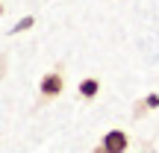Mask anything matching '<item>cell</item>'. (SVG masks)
Segmentation results:
<instances>
[{"label": "cell", "mask_w": 159, "mask_h": 153, "mask_svg": "<svg viewBox=\"0 0 159 153\" xmlns=\"http://www.w3.org/2000/svg\"><path fill=\"white\" fill-rule=\"evenodd\" d=\"M33 24H35V21H33V18H24V21H21V24H18V27H15V29H12V33H21V29H27V27H33Z\"/></svg>", "instance_id": "obj_4"}, {"label": "cell", "mask_w": 159, "mask_h": 153, "mask_svg": "<svg viewBox=\"0 0 159 153\" xmlns=\"http://www.w3.org/2000/svg\"><path fill=\"white\" fill-rule=\"evenodd\" d=\"M127 147H130V136L124 130H109L100 142V150H106V153H121Z\"/></svg>", "instance_id": "obj_2"}, {"label": "cell", "mask_w": 159, "mask_h": 153, "mask_svg": "<svg viewBox=\"0 0 159 153\" xmlns=\"http://www.w3.org/2000/svg\"><path fill=\"white\" fill-rule=\"evenodd\" d=\"M39 91H41V100H53V97H59L65 91L62 71H50V74H44V77H41V83H39Z\"/></svg>", "instance_id": "obj_1"}, {"label": "cell", "mask_w": 159, "mask_h": 153, "mask_svg": "<svg viewBox=\"0 0 159 153\" xmlns=\"http://www.w3.org/2000/svg\"><path fill=\"white\" fill-rule=\"evenodd\" d=\"M80 97H83V100H94L97 97V91H100V79L97 77H85L83 83H80Z\"/></svg>", "instance_id": "obj_3"}]
</instances>
